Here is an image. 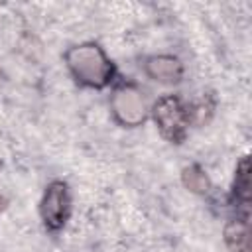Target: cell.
I'll return each instance as SVG.
<instances>
[{
    "instance_id": "6da1fadb",
    "label": "cell",
    "mask_w": 252,
    "mask_h": 252,
    "mask_svg": "<svg viewBox=\"0 0 252 252\" xmlns=\"http://www.w3.org/2000/svg\"><path fill=\"white\" fill-rule=\"evenodd\" d=\"M65 61L73 77L89 87H104L112 79V63L94 43L75 45L65 53Z\"/></svg>"
},
{
    "instance_id": "7a4b0ae2",
    "label": "cell",
    "mask_w": 252,
    "mask_h": 252,
    "mask_svg": "<svg viewBox=\"0 0 252 252\" xmlns=\"http://www.w3.org/2000/svg\"><path fill=\"white\" fill-rule=\"evenodd\" d=\"M154 118H156V124L159 128V132L169 142H175V144H179L185 138V132H187V126H189V120H191L189 110L173 94L161 96L156 102Z\"/></svg>"
},
{
    "instance_id": "3957f363",
    "label": "cell",
    "mask_w": 252,
    "mask_h": 252,
    "mask_svg": "<svg viewBox=\"0 0 252 252\" xmlns=\"http://www.w3.org/2000/svg\"><path fill=\"white\" fill-rule=\"evenodd\" d=\"M112 112L116 120L124 126H138L146 120V102L138 89L134 87H120L112 94Z\"/></svg>"
},
{
    "instance_id": "277c9868",
    "label": "cell",
    "mask_w": 252,
    "mask_h": 252,
    "mask_svg": "<svg viewBox=\"0 0 252 252\" xmlns=\"http://www.w3.org/2000/svg\"><path fill=\"white\" fill-rule=\"evenodd\" d=\"M69 213V193L67 185L61 181H55L47 187L43 199H41V217L43 222L49 228H59L63 226L65 219Z\"/></svg>"
},
{
    "instance_id": "5b68a950",
    "label": "cell",
    "mask_w": 252,
    "mask_h": 252,
    "mask_svg": "<svg viewBox=\"0 0 252 252\" xmlns=\"http://www.w3.org/2000/svg\"><path fill=\"white\" fill-rule=\"evenodd\" d=\"M146 73L159 83H177L183 75V67L177 57L171 55H158L150 57L146 63Z\"/></svg>"
},
{
    "instance_id": "8992f818",
    "label": "cell",
    "mask_w": 252,
    "mask_h": 252,
    "mask_svg": "<svg viewBox=\"0 0 252 252\" xmlns=\"http://www.w3.org/2000/svg\"><path fill=\"white\" fill-rule=\"evenodd\" d=\"M248 215L224 226V240L232 252H248Z\"/></svg>"
},
{
    "instance_id": "52a82bcc",
    "label": "cell",
    "mask_w": 252,
    "mask_h": 252,
    "mask_svg": "<svg viewBox=\"0 0 252 252\" xmlns=\"http://www.w3.org/2000/svg\"><path fill=\"white\" fill-rule=\"evenodd\" d=\"M181 177H183V185L193 193H201L203 195V193H209V189H211V181H209L207 173L199 165L185 167Z\"/></svg>"
},
{
    "instance_id": "ba28073f",
    "label": "cell",
    "mask_w": 252,
    "mask_h": 252,
    "mask_svg": "<svg viewBox=\"0 0 252 252\" xmlns=\"http://www.w3.org/2000/svg\"><path fill=\"white\" fill-rule=\"evenodd\" d=\"M234 193L240 201H250V165L248 158H242L236 167V179H234Z\"/></svg>"
},
{
    "instance_id": "9c48e42d",
    "label": "cell",
    "mask_w": 252,
    "mask_h": 252,
    "mask_svg": "<svg viewBox=\"0 0 252 252\" xmlns=\"http://www.w3.org/2000/svg\"><path fill=\"white\" fill-rule=\"evenodd\" d=\"M4 209H6V199L0 195V211H4Z\"/></svg>"
}]
</instances>
